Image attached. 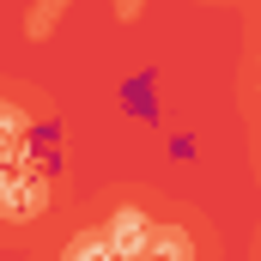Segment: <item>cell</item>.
Masks as SVG:
<instances>
[{"instance_id": "cell-1", "label": "cell", "mask_w": 261, "mask_h": 261, "mask_svg": "<svg viewBox=\"0 0 261 261\" xmlns=\"http://www.w3.org/2000/svg\"><path fill=\"white\" fill-rule=\"evenodd\" d=\"M43 206V176L0 158V213H37Z\"/></svg>"}, {"instance_id": "cell-4", "label": "cell", "mask_w": 261, "mask_h": 261, "mask_svg": "<svg viewBox=\"0 0 261 261\" xmlns=\"http://www.w3.org/2000/svg\"><path fill=\"white\" fill-rule=\"evenodd\" d=\"M18 152V110H0V158Z\"/></svg>"}, {"instance_id": "cell-2", "label": "cell", "mask_w": 261, "mask_h": 261, "mask_svg": "<svg viewBox=\"0 0 261 261\" xmlns=\"http://www.w3.org/2000/svg\"><path fill=\"white\" fill-rule=\"evenodd\" d=\"M146 243H152V237H146V219H140V213H116V225H110V255L134 261Z\"/></svg>"}, {"instance_id": "cell-3", "label": "cell", "mask_w": 261, "mask_h": 261, "mask_svg": "<svg viewBox=\"0 0 261 261\" xmlns=\"http://www.w3.org/2000/svg\"><path fill=\"white\" fill-rule=\"evenodd\" d=\"M152 255H170V261H189V243H182V231H158V237H152Z\"/></svg>"}]
</instances>
